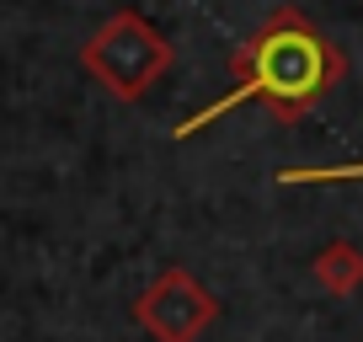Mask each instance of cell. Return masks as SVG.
I'll return each instance as SVG.
<instances>
[{
  "instance_id": "1",
  "label": "cell",
  "mask_w": 363,
  "mask_h": 342,
  "mask_svg": "<svg viewBox=\"0 0 363 342\" xmlns=\"http://www.w3.org/2000/svg\"><path fill=\"white\" fill-rule=\"evenodd\" d=\"M230 70H235V86H230L225 96H214L208 107H198L193 118H182V123L171 128V139L203 134L214 118L235 113V107H246V102H262L278 123H299L310 107L326 102L342 80H347V54H342L299 6H278V11L235 48Z\"/></svg>"
},
{
  "instance_id": "3",
  "label": "cell",
  "mask_w": 363,
  "mask_h": 342,
  "mask_svg": "<svg viewBox=\"0 0 363 342\" xmlns=\"http://www.w3.org/2000/svg\"><path fill=\"white\" fill-rule=\"evenodd\" d=\"M134 321L155 342H198L219 321V299L187 267H160L134 299Z\"/></svg>"
},
{
  "instance_id": "4",
  "label": "cell",
  "mask_w": 363,
  "mask_h": 342,
  "mask_svg": "<svg viewBox=\"0 0 363 342\" xmlns=\"http://www.w3.org/2000/svg\"><path fill=\"white\" fill-rule=\"evenodd\" d=\"M310 278H315L331 299L358 294L363 289V251L352 246V241H331V246H320L315 257H310Z\"/></svg>"
},
{
  "instance_id": "2",
  "label": "cell",
  "mask_w": 363,
  "mask_h": 342,
  "mask_svg": "<svg viewBox=\"0 0 363 342\" xmlns=\"http://www.w3.org/2000/svg\"><path fill=\"white\" fill-rule=\"evenodd\" d=\"M80 70H86L96 86H107L118 102H139V96L171 70V43L150 16L113 11L86 43H80Z\"/></svg>"
}]
</instances>
